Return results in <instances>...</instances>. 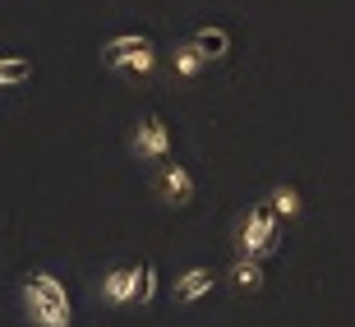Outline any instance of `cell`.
I'll return each instance as SVG.
<instances>
[{
	"instance_id": "7a4b0ae2",
	"label": "cell",
	"mask_w": 355,
	"mask_h": 327,
	"mask_svg": "<svg viewBox=\"0 0 355 327\" xmlns=\"http://www.w3.org/2000/svg\"><path fill=\"white\" fill-rule=\"evenodd\" d=\"M282 240V212L272 203H254L236 226V249L240 254H250V258H268Z\"/></svg>"
},
{
	"instance_id": "ba28073f",
	"label": "cell",
	"mask_w": 355,
	"mask_h": 327,
	"mask_svg": "<svg viewBox=\"0 0 355 327\" xmlns=\"http://www.w3.org/2000/svg\"><path fill=\"white\" fill-rule=\"evenodd\" d=\"M263 258H250V254H240V258L236 263H231V286H236V290H250V295H254V290H263Z\"/></svg>"
},
{
	"instance_id": "4fadbf2b",
	"label": "cell",
	"mask_w": 355,
	"mask_h": 327,
	"mask_svg": "<svg viewBox=\"0 0 355 327\" xmlns=\"http://www.w3.org/2000/svg\"><path fill=\"white\" fill-rule=\"evenodd\" d=\"M157 295V263H144L139 267V304H153Z\"/></svg>"
},
{
	"instance_id": "7c38bea8",
	"label": "cell",
	"mask_w": 355,
	"mask_h": 327,
	"mask_svg": "<svg viewBox=\"0 0 355 327\" xmlns=\"http://www.w3.org/2000/svg\"><path fill=\"white\" fill-rule=\"evenodd\" d=\"M268 203H272V208L282 212V217H300V212H304L300 189H295V184H277L272 194H268Z\"/></svg>"
},
{
	"instance_id": "6da1fadb",
	"label": "cell",
	"mask_w": 355,
	"mask_h": 327,
	"mask_svg": "<svg viewBox=\"0 0 355 327\" xmlns=\"http://www.w3.org/2000/svg\"><path fill=\"white\" fill-rule=\"evenodd\" d=\"M24 309H28V318H33V327H69L74 323L65 281L51 276V272H42V267L24 276Z\"/></svg>"
},
{
	"instance_id": "277c9868",
	"label": "cell",
	"mask_w": 355,
	"mask_h": 327,
	"mask_svg": "<svg viewBox=\"0 0 355 327\" xmlns=\"http://www.w3.org/2000/svg\"><path fill=\"white\" fill-rule=\"evenodd\" d=\"M130 152L139 161H153V166L171 161V130H166V120L162 116L139 120V125H134V139H130Z\"/></svg>"
},
{
	"instance_id": "5b68a950",
	"label": "cell",
	"mask_w": 355,
	"mask_h": 327,
	"mask_svg": "<svg viewBox=\"0 0 355 327\" xmlns=\"http://www.w3.org/2000/svg\"><path fill=\"white\" fill-rule=\"evenodd\" d=\"M153 184H157V198H162V203H171V208H189L194 194H198V180L184 166H175V161H162Z\"/></svg>"
},
{
	"instance_id": "8fae6325",
	"label": "cell",
	"mask_w": 355,
	"mask_h": 327,
	"mask_svg": "<svg viewBox=\"0 0 355 327\" xmlns=\"http://www.w3.org/2000/svg\"><path fill=\"white\" fill-rule=\"evenodd\" d=\"M33 79V60L28 55H0V88H19Z\"/></svg>"
},
{
	"instance_id": "8992f818",
	"label": "cell",
	"mask_w": 355,
	"mask_h": 327,
	"mask_svg": "<svg viewBox=\"0 0 355 327\" xmlns=\"http://www.w3.org/2000/svg\"><path fill=\"white\" fill-rule=\"evenodd\" d=\"M102 300L111 304V309H130V304H139V267H130V263L106 267V276H102Z\"/></svg>"
},
{
	"instance_id": "52a82bcc",
	"label": "cell",
	"mask_w": 355,
	"mask_h": 327,
	"mask_svg": "<svg viewBox=\"0 0 355 327\" xmlns=\"http://www.w3.org/2000/svg\"><path fill=\"white\" fill-rule=\"evenodd\" d=\"M212 286H217V272H212V267H189V272L175 276L171 295H175V304H198Z\"/></svg>"
},
{
	"instance_id": "9c48e42d",
	"label": "cell",
	"mask_w": 355,
	"mask_h": 327,
	"mask_svg": "<svg viewBox=\"0 0 355 327\" xmlns=\"http://www.w3.org/2000/svg\"><path fill=\"white\" fill-rule=\"evenodd\" d=\"M171 65H175V79H198V74H203V65H212V60L198 51L194 42H180V46H175V55H171Z\"/></svg>"
},
{
	"instance_id": "3957f363",
	"label": "cell",
	"mask_w": 355,
	"mask_h": 327,
	"mask_svg": "<svg viewBox=\"0 0 355 327\" xmlns=\"http://www.w3.org/2000/svg\"><path fill=\"white\" fill-rule=\"evenodd\" d=\"M102 65L116 74H153L157 69V51L144 33H125V37L102 42Z\"/></svg>"
},
{
	"instance_id": "30bf717a",
	"label": "cell",
	"mask_w": 355,
	"mask_h": 327,
	"mask_svg": "<svg viewBox=\"0 0 355 327\" xmlns=\"http://www.w3.org/2000/svg\"><path fill=\"white\" fill-rule=\"evenodd\" d=\"M189 42H194V46L208 55V60H222V55H231V33H226V28H217V24H212V28H198Z\"/></svg>"
}]
</instances>
